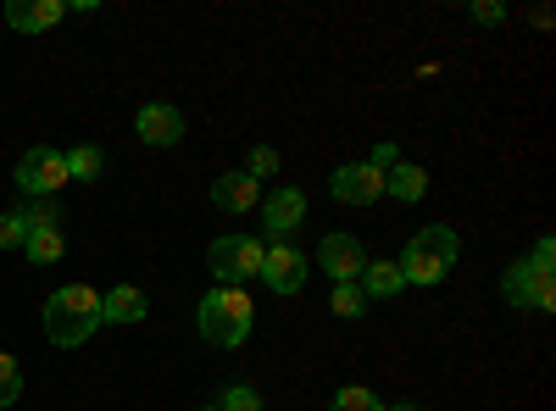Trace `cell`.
I'll use <instances>...</instances> for the list:
<instances>
[{
	"label": "cell",
	"instance_id": "obj_1",
	"mask_svg": "<svg viewBox=\"0 0 556 411\" xmlns=\"http://www.w3.org/2000/svg\"><path fill=\"white\" fill-rule=\"evenodd\" d=\"M101 329V295L89 284H67L45 300V339L62 345V350H78L89 334Z\"/></svg>",
	"mask_w": 556,
	"mask_h": 411
},
{
	"label": "cell",
	"instance_id": "obj_2",
	"mask_svg": "<svg viewBox=\"0 0 556 411\" xmlns=\"http://www.w3.org/2000/svg\"><path fill=\"white\" fill-rule=\"evenodd\" d=\"M456 251H462V240H456V228H445V222H429V228H417V234L406 240V251H401V279L406 284H424V290H434V284H445V272L456 267Z\"/></svg>",
	"mask_w": 556,
	"mask_h": 411
},
{
	"label": "cell",
	"instance_id": "obj_3",
	"mask_svg": "<svg viewBox=\"0 0 556 411\" xmlns=\"http://www.w3.org/2000/svg\"><path fill=\"white\" fill-rule=\"evenodd\" d=\"M251 323H256V306L240 295V290H206L201 295V334L223 350H240L251 339Z\"/></svg>",
	"mask_w": 556,
	"mask_h": 411
},
{
	"label": "cell",
	"instance_id": "obj_4",
	"mask_svg": "<svg viewBox=\"0 0 556 411\" xmlns=\"http://www.w3.org/2000/svg\"><path fill=\"white\" fill-rule=\"evenodd\" d=\"M262 251H267V245H256L251 234H223V240H212V251H206L212 279H217L223 290H240L245 279H256V272H262Z\"/></svg>",
	"mask_w": 556,
	"mask_h": 411
},
{
	"label": "cell",
	"instance_id": "obj_5",
	"mask_svg": "<svg viewBox=\"0 0 556 411\" xmlns=\"http://www.w3.org/2000/svg\"><path fill=\"white\" fill-rule=\"evenodd\" d=\"M501 295L513 311H551L556 306V272L540 261H513L501 279Z\"/></svg>",
	"mask_w": 556,
	"mask_h": 411
},
{
	"label": "cell",
	"instance_id": "obj_6",
	"mask_svg": "<svg viewBox=\"0 0 556 411\" xmlns=\"http://www.w3.org/2000/svg\"><path fill=\"white\" fill-rule=\"evenodd\" d=\"M17 190L23 195H34V201H51L62 184H67V162H62V151L56 145H34L23 162H17Z\"/></svg>",
	"mask_w": 556,
	"mask_h": 411
},
{
	"label": "cell",
	"instance_id": "obj_7",
	"mask_svg": "<svg viewBox=\"0 0 556 411\" xmlns=\"http://www.w3.org/2000/svg\"><path fill=\"white\" fill-rule=\"evenodd\" d=\"M262 284L273 295H301L306 290V256L295 245H267L262 251Z\"/></svg>",
	"mask_w": 556,
	"mask_h": 411
},
{
	"label": "cell",
	"instance_id": "obj_8",
	"mask_svg": "<svg viewBox=\"0 0 556 411\" xmlns=\"http://www.w3.org/2000/svg\"><path fill=\"white\" fill-rule=\"evenodd\" d=\"M329 190H334L340 206H374V201H384V178L367 167V162H345V167L329 178Z\"/></svg>",
	"mask_w": 556,
	"mask_h": 411
},
{
	"label": "cell",
	"instance_id": "obj_9",
	"mask_svg": "<svg viewBox=\"0 0 556 411\" xmlns=\"http://www.w3.org/2000/svg\"><path fill=\"white\" fill-rule=\"evenodd\" d=\"M317 267L329 272L334 284H356V279H362V267H367L362 240H356V234H329V240L317 245Z\"/></svg>",
	"mask_w": 556,
	"mask_h": 411
},
{
	"label": "cell",
	"instance_id": "obj_10",
	"mask_svg": "<svg viewBox=\"0 0 556 411\" xmlns=\"http://www.w3.org/2000/svg\"><path fill=\"white\" fill-rule=\"evenodd\" d=\"M262 222H267V234H295V228L306 222V195L295 190V184H278V190H267L262 195Z\"/></svg>",
	"mask_w": 556,
	"mask_h": 411
},
{
	"label": "cell",
	"instance_id": "obj_11",
	"mask_svg": "<svg viewBox=\"0 0 556 411\" xmlns=\"http://www.w3.org/2000/svg\"><path fill=\"white\" fill-rule=\"evenodd\" d=\"M134 133H139L146 145L167 151V145H178V140H184V112H178V106H167V101H151V106H139Z\"/></svg>",
	"mask_w": 556,
	"mask_h": 411
},
{
	"label": "cell",
	"instance_id": "obj_12",
	"mask_svg": "<svg viewBox=\"0 0 556 411\" xmlns=\"http://www.w3.org/2000/svg\"><path fill=\"white\" fill-rule=\"evenodd\" d=\"M256 201H262V184H256V178H245V172L212 178V206H217V211H256Z\"/></svg>",
	"mask_w": 556,
	"mask_h": 411
},
{
	"label": "cell",
	"instance_id": "obj_13",
	"mask_svg": "<svg viewBox=\"0 0 556 411\" xmlns=\"http://www.w3.org/2000/svg\"><path fill=\"white\" fill-rule=\"evenodd\" d=\"M62 17H67L62 0H12V7H7V23L17 34H45V28H56Z\"/></svg>",
	"mask_w": 556,
	"mask_h": 411
},
{
	"label": "cell",
	"instance_id": "obj_14",
	"mask_svg": "<svg viewBox=\"0 0 556 411\" xmlns=\"http://www.w3.org/2000/svg\"><path fill=\"white\" fill-rule=\"evenodd\" d=\"M146 311H151V300H146V290H134V284H117L112 295H101V323H146Z\"/></svg>",
	"mask_w": 556,
	"mask_h": 411
},
{
	"label": "cell",
	"instance_id": "obj_15",
	"mask_svg": "<svg viewBox=\"0 0 556 411\" xmlns=\"http://www.w3.org/2000/svg\"><path fill=\"white\" fill-rule=\"evenodd\" d=\"M384 195H390V201H406V206L424 201V195H429V172L412 167V162H395V167L384 172Z\"/></svg>",
	"mask_w": 556,
	"mask_h": 411
},
{
	"label": "cell",
	"instance_id": "obj_16",
	"mask_svg": "<svg viewBox=\"0 0 556 411\" xmlns=\"http://www.w3.org/2000/svg\"><path fill=\"white\" fill-rule=\"evenodd\" d=\"M356 284H362L367 300H395V295L406 290V279H401V267H395V261H367Z\"/></svg>",
	"mask_w": 556,
	"mask_h": 411
},
{
	"label": "cell",
	"instance_id": "obj_17",
	"mask_svg": "<svg viewBox=\"0 0 556 411\" xmlns=\"http://www.w3.org/2000/svg\"><path fill=\"white\" fill-rule=\"evenodd\" d=\"M23 251H28V261H34V267H51V261H62L67 240H62V228H28Z\"/></svg>",
	"mask_w": 556,
	"mask_h": 411
},
{
	"label": "cell",
	"instance_id": "obj_18",
	"mask_svg": "<svg viewBox=\"0 0 556 411\" xmlns=\"http://www.w3.org/2000/svg\"><path fill=\"white\" fill-rule=\"evenodd\" d=\"M62 162H67V184H73V178H78V184H96V178L106 172V156L96 145H73V151H62Z\"/></svg>",
	"mask_w": 556,
	"mask_h": 411
},
{
	"label": "cell",
	"instance_id": "obj_19",
	"mask_svg": "<svg viewBox=\"0 0 556 411\" xmlns=\"http://www.w3.org/2000/svg\"><path fill=\"white\" fill-rule=\"evenodd\" d=\"M329 311H340V317H362V311H367V295H362V284H334V295H329Z\"/></svg>",
	"mask_w": 556,
	"mask_h": 411
},
{
	"label": "cell",
	"instance_id": "obj_20",
	"mask_svg": "<svg viewBox=\"0 0 556 411\" xmlns=\"http://www.w3.org/2000/svg\"><path fill=\"white\" fill-rule=\"evenodd\" d=\"M334 411H384V400H379L374 389L351 384V389H340V395H334Z\"/></svg>",
	"mask_w": 556,
	"mask_h": 411
},
{
	"label": "cell",
	"instance_id": "obj_21",
	"mask_svg": "<svg viewBox=\"0 0 556 411\" xmlns=\"http://www.w3.org/2000/svg\"><path fill=\"white\" fill-rule=\"evenodd\" d=\"M23 400V373H17V361L0 350V406H17Z\"/></svg>",
	"mask_w": 556,
	"mask_h": 411
},
{
	"label": "cell",
	"instance_id": "obj_22",
	"mask_svg": "<svg viewBox=\"0 0 556 411\" xmlns=\"http://www.w3.org/2000/svg\"><path fill=\"white\" fill-rule=\"evenodd\" d=\"M240 172L262 184V178H273V172H278V151H273V145H256V151L245 156V167H240Z\"/></svg>",
	"mask_w": 556,
	"mask_h": 411
},
{
	"label": "cell",
	"instance_id": "obj_23",
	"mask_svg": "<svg viewBox=\"0 0 556 411\" xmlns=\"http://www.w3.org/2000/svg\"><path fill=\"white\" fill-rule=\"evenodd\" d=\"M23 240H28V222L17 211H0V251H23Z\"/></svg>",
	"mask_w": 556,
	"mask_h": 411
},
{
	"label": "cell",
	"instance_id": "obj_24",
	"mask_svg": "<svg viewBox=\"0 0 556 411\" xmlns=\"http://www.w3.org/2000/svg\"><path fill=\"white\" fill-rule=\"evenodd\" d=\"M217 411H262V395H256L251 384H235V389L223 395V406H217Z\"/></svg>",
	"mask_w": 556,
	"mask_h": 411
},
{
	"label": "cell",
	"instance_id": "obj_25",
	"mask_svg": "<svg viewBox=\"0 0 556 411\" xmlns=\"http://www.w3.org/2000/svg\"><path fill=\"white\" fill-rule=\"evenodd\" d=\"M468 17H473V23H484V28H495V23H506V7H495V0H484V7H479V0H473Z\"/></svg>",
	"mask_w": 556,
	"mask_h": 411
},
{
	"label": "cell",
	"instance_id": "obj_26",
	"mask_svg": "<svg viewBox=\"0 0 556 411\" xmlns=\"http://www.w3.org/2000/svg\"><path fill=\"white\" fill-rule=\"evenodd\" d=\"M395 162H401V156H395V145H374V156H367V167H374L379 178H384V172H390Z\"/></svg>",
	"mask_w": 556,
	"mask_h": 411
},
{
	"label": "cell",
	"instance_id": "obj_27",
	"mask_svg": "<svg viewBox=\"0 0 556 411\" xmlns=\"http://www.w3.org/2000/svg\"><path fill=\"white\" fill-rule=\"evenodd\" d=\"M529 261H540V267H551V261H556V240L545 234V240L534 245V256H529Z\"/></svg>",
	"mask_w": 556,
	"mask_h": 411
},
{
	"label": "cell",
	"instance_id": "obj_28",
	"mask_svg": "<svg viewBox=\"0 0 556 411\" xmlns=\"http://www.w3.org/2000/svg\"><path fill=\"white\" fill-rule=\"evenodd\" d=\"M384 411H417V406H384Z\"/></svg>",
	"mask_w": 556,
	"mask_h": 411
},
{
	"label": "cell",
	"instance_id": "obj_29",
	"mask_svg": "<svg viewBox=\"0 0 556 411\" xmlns=\"http://www.w3.org/2000/svg\"><path fill=\"white\" fill-rule=\"evenodd\" d=\"M201 411H217V406H201Z\"/></svg>",
	"mask_w": 556,
	"mask_h": 411
}]
</instances>
